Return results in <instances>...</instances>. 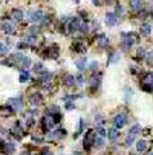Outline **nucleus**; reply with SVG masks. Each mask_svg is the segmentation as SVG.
<instances>
[{
	"mask_svg": "<svg viewBox=\"0 0 153 155\" xmlns=\"http://www.w3.org/2000/svg\"><path fill=\"white\" fill-rule=\"evenodd\" d=\"M107 23L108 25H115L116 23V16L112 14V13L107 14Z\"/></svg>",
	"mask_w": 153,
	"mask_h": 155,
	"instance_id": "f257e3e1",
	"label": "nucleus"
},
{
	"mask_svg": "<svg viewBox=\"0 0 153 155\" xmlns=\"http://www.w3.org/2000/svg\"><path fill=\"white\" fill-rule=\"evenodd\" d=\"M141 7V0H131V8L132 9H139Z\"/></svg>",
	"mask_w": 153,
	"mask_h": 155,
	"instance_id": "f03ea898",
	"label": "nucleus"
},
{
	"mask_svg": "<svg viewBox=\"0 0 153 155\" xmlns=\"http://www.w3.org/2000/svg\"><path fill=\"white\" fill-rule=\"evenodd\" d=\"M13 14H14V20H17V21H21L22 20V12L21 11H14L13 12Z\"/></svg>",
	"mask_w": 153,
	"mask_h": 155,
	"instance_id": "7ed1b4c3",
	"label": "nucleus"
},
{
	"mask_svg": "<svg viewBox=\"0 0 153 155\" xmlns=\"http://www.w3.org/2000/svg\"><path fill=\"white\" fill-rule=\"evenodd\" d=\"M32 14H34V16H32V20H35V21H39V20H41V17H43V16H41L43 13H41L40 11H37V12H34Z\"/></svg>",
	"mask_w": 153,
	"mask_h": 155,
	"instance_id": "20e7f679",
	"label": "nucleus"
},
{
	"mask_svg": "<svg viewBox=\"0 0 153 155\" xmlns=\"http://www.w3.org/2000/svg\"><path fill=\"white\" fill-rule=\"evenodd\" d=\"M141 31H143L144 35H148V34L150 32V27H149L148 25H143V26H141Z\"/></svg>",
	"mask_w": 153,
	"mask_h": 155,
	"instance_id": "39448f33",
	"label": "nucleus"
},
{
	"mask_svg": "<svg viewBox=\"0 0 153 155\" xmlns=\"http://www.w3.org/2000/svg\"><path fill=\"white\" fill-rule=\"evenodd\" d=\"M3 30H4V31H7V32H9V31L12 30V27H11V25H9V23H5V25H3Z\"/></svg>",
	"mask_w": 153,
	"mask_h": 155,
	"instance_id": "423d86ee",
	"label": "nucleus"
},
{
	"mask_svg": "<svg viewBox=\"0 0 153 155\" xmlns=\"http://www.w3.org/2000/svg\"><path fill=\"white\" fill-rule=\"evenodd\" d=\"M93 2H94L95 5H99V0H93Z\"/></svg>",
	"mask_w": 153,
	"mask_h": 155,
	"instance_id": "0eeeda50",
	"label": "nucleus"
}]
</instances>
